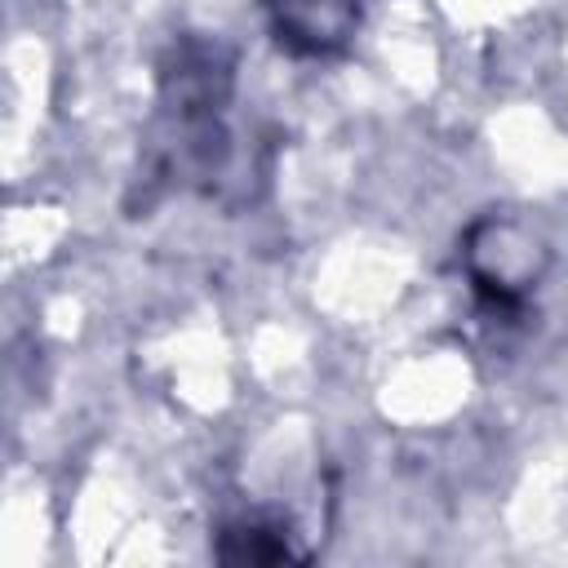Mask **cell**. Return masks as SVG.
Here are the masks:
<instances>
[{
  "label": "cell",
  "instance_id": "3957f363",
  "mask_svg": "<svg viewBox=\"0 0 568 568\" xmlns=\"http://www.w3.org/2000/svg\"><path fill=\"white\" fill-rule=\"evenodd\" d=\"M266 13L280 49L293 58H333L355 40L368 0H266Z\"/></svg>",
  "mask_w": 568,
  "mask_h": 568
},
{
  "label": "cell",
  "instance_id": "7a4b0ae2",
  "mask_svg": "<svg viewBox=\"0 0 568 568\" xmlns=\"http://www.w3.org/2000/svg\"><path fill=\"white\" fill-rule=\"evenodd\" d=\"M466 262L475 293L497 311H515L541 275V248L510 222H479L470 231Z\"/></svg>",
  "mask_w": 568,
  "mask_h": 568
},
{
  "label": "cell",
  "instance_id": "6da1fadb",
  "mask_svg": "<svg viewBox=\"0 0 568 568\" xmlns=\"http://www.w3.org/2000/svg\"><path fill=\"white\" fill-rule=\"evenodd\" d=\"M235 93V58L222 40L182 36L160 62L155 169L178 182H213L231 155L226 106Z\"/></svg>",
  "mask_w": 568,
  "mask_h": 568
},
{
  "label": "cell",
  "instance_id": "277c9868",
  "mask_svg": "<svg viewBox=\"0 0 568 568\" xmlns=\"http://www.w3.org/2000/svg\"><path fill=\"white\" fill-rule=\"evenodd\" d=\"M217 555L222 559H253V564H271V559H293L302 555L293 546V532L284 519H266V515H248V519H235L222 528L217 537Z\"/></svg>",
  "mask_w": 568,
  "mask_h": 568
}]
</instances>
